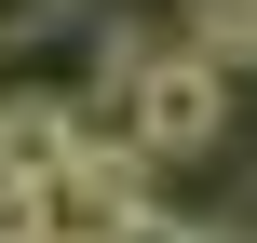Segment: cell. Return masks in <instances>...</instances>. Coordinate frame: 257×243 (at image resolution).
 Instances as JSON below:
<instances>
[{
    "instance_id": "cell-1",
    "label": "cell",
    "mask_w": 257,
    "mask_h": 243,
    "mask_svg": "<svg viewBox=\"0 0 257 243\" xmlns=\"http://www.w3.org/2000/svg\"><path fill=\"white\" fill-rule=\"evenodd\" d=\"M122 81H136V135H149V162H190V149L230 122V68H203L190 41H176V54H149V41H136V68H122Z\"/></svg>"
},
{
    "instance_id": "cell-2",
    "label": "cell",
    "mask_w": 257,
    "mask_h": 243,
    "mask_svg": "<svg viewBox=\"0 0 257 243\" xmlns=\"http://www.w3.org/2000/svg\"><path fill=\"white\" fill-rule=\"evenodd\" d=\"M41 162H68V108H41V95H0V189H27Z\"/></svg>"
},
{
    "instance_id": "cell-3",
    "label": "cell",
    "mask_w": 257,
    "mask_h": 243,
    "mask_svg": "<svg viewBox=\"0 0 257 243\" xmlns=\"http://www.w3.org/2000/svg\"><path fill=\"white\" fill-rule=\"evenodd\" d=\"M190 54L203 68H257V0H190Z\"/></svg>"
},
{
    "instance_id": "cell-4",
    "label": "cell",
    "mask_w": 257,
    "mask_h": 243,
    "mask_svg": "<svg viewBox=\"0 0 257 243\" xmlns=\"http://www.w3.org/2000/svg\"><path fill=\"white\" fill-rule=\"evenodd\" d=\"M190 243H257V230H190Z\"/></svg>"
}]
</instances>
